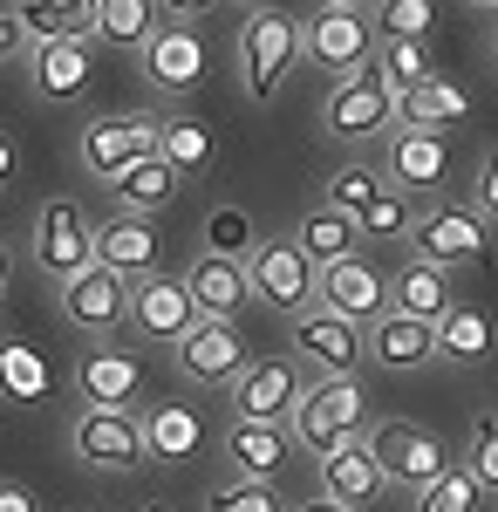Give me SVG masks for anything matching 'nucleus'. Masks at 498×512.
<instances>
[{
	"label": "nucleus",
	"instance_id": "de8ad7c7",
	"mask_svg": "<svg viewBox=\"0 0 498 512\" xmlns=\"http://www.w3.org/2000/svg\"><path fill=\"white\" fill-rule=\"evenodd\" d=\"M0 512H35V499L21 485H0Z\"/></svg>",
	"mask_w": 498,
	"mask_h": 512
},
{
	"label": "nucleus",
	"instance_id": "6e6552de",
	"mask_svg": "<svg viewBox=\"0 0 498 512\" xmlns=\"http://www.w3.org/2000/svg\"><path fill=\"white\" fill-rule=\"evenodd\" d=\"M151 151H157V117H151V110H103V117L82 123V137H76L82 171L103 178V185H110L123 164L151 158Z\"/></svg>",
	"mask_w": 498,
	"mask_h": 512
},
{
	"label": "nucleus",
	"instance_id": "c03bdc74",
	"mask_svg": "<svg viewBox=\"0 0 498 512\" xmlns=\"http://www.w3.org/2000/svg\"><path fill=\"white\" fill-rule=\"evenodd\" d=\"M471 205H478L485 219H498V151H485L478 171H471Z\"/></svg>",
	"mask_w": 498,
	"mask_h": 512
},
{
	"label": "nucleus",
	"instance_id": "6e6d98bb",
	"mask_svg": "<svg viewBox=\"0 0 498 512\" xmlns=\"http://www.w3.org/2000/svg\"><path fill=\"white\" fill-rule=\"evenodd\" d=\"M492 48H498V35H492Z\"/></svg>",
	"mask_w": 498,
	"mask_h": 512
},
{
	"label": "nucleus",
	"instance_id": "5fc2aeb1",
	"mask_svg": "<svg viewBox=\"0 0 498 512\" xmlns=\"http://www.w3.org/2000/svg\"><path fill=\"white\" fill-rule=\"evenodd\" d=\"M144 512H171V506H144Z\"/></svg>",
	"mask_w": 498,
	"mask_h": 512
},
{
	"label": "nucleus",
	"instance_id": "7ed1b4c3",
	"mask_svg": "<svg viewBox=\"0 0 498 512\" xmlns=\"http://www.w3.org/2000/svg\"><path fill=\"white\" fill-rule=\"evenodd\" d=\"M28 260H35L55 287L76 280L82 267H96V219L82 212L76 198H48L35 212V226H28Z\"/></svg>",
	"mask_w": 498,
	"mask_h": 512
},
{
	"label": "nucleus",
	"instance_id": "a878e982",
	"mask_svg": "<svg viewBox=\"0 0 498 512\" xmlns=\"http://www.w3.org/2000/svg\"><path fill=\"white\" fill-rule=\"evenodd\" d=\"M287 451H294V431H287V424H232V431H226V465H232V478L280 485Z\"/></svg>",
	"mask_w": 498,
	"mask_h": 512
},
{
	"label": "nucleus",
	"instance_id": "0eeeda50",
	"mask_svg": "<svg viewBox=\"0 0 498 512\" xmlns=\"http://www.w3.org/2000/svg\"><path fill=\"white\" fill-rule=\"evenodd\" d=\"M321 123H328V137H342V144H376L396 130V89H389L376 69H355L328 89V103H321Z\"/></svg>",
	"mask_w": 498,
	"mask_h": 512
},
{
	"label": "nucleus",
	"instance_id": "79ce46f5",
	"mask_svg": "<svg viewBox=\"0 0 498 512\" xmlns=\"http://www.w3.org/2000/svg\"><path fill=\"white\" fill-rule=\"evenodd\" d=\"M205 253H232V260H246V253H253V219H246L239 205H219V212L205 219Z\"/></svg>",
	"mask_w": 498,
	"mask_h": 512
},
{
	"label": "nucleus",
	"instance_id": "f3484780",
	"mask_svg": "<svg viewBox=\"0 0 498 512\" xmlns=\"http://www.w3.org/2000/svg\"><path fill=\"white\" fill-rule=\"evenodd\" d=\"M198 321V301H192V287L178 274H144V280H130V328L144 335V342H185V328Z\"/></svg>",
	"mask_w": 498,
	"mask_h": 512
},
{
	"label": "nucleus",
	"instance_id": "c756f323",
	"mask_svg": "<svg viewBox=\"0 0 498 512\" xmlns=\"http://www.w3.org/2000/svg\"><path fill=\"white\" fill-rule=\"evenodd\" d=\"M7 14H14V28H21L28 48L35 41H76L96 28V0H14Z\"/></svg>",
	"mask_w": 498,
	"mask_h": 512
},
{
	"label": "nucleus",
	"instance_id": "2eb2a0df",
	"mask_svg": "<svg viewBox=\"0 0 498 512\" xmlns=\"http://www.w3.org/2000/svg\"><path fill=\"white\" fill-rule=\"evenodd\" d=\"M239 369H246V335H239L232 321L198 315L192 328H185V342H178V376L198 383V390H232Z\"/></svg>",
	"mask_w": 498,
	"mask_h": 512
},
{
	"label": "nucleus",
	"instance_id": "37998d69",
	"mask_svg": "<svg viewBox=\"0 0 498 512\" xmlns=\"http://www.w3.org/2000/svg\"><path fill=\"white\" fill-rule=\"evenodd\" d=\"M376 192H383V171H369V164H342V171L328 178V205H342L348 219H355Z\"/></svg>",
	"mask_w": 498,
	"mask_h": 512
},
{
	"label": "nucleus",
	"instance_id": "72a5a7b5",
	"mask_svg": "<svg viewBox=\"0 0 498 512\" xmlns=\"http://www.w3.org/2000/svg\"><path fill=\"white\" fill-rule=\"evenodd\" d=\"M157 158L171 164L178 178H198L212 164V130L198 117H157Z\"/></svg>",
	"mask_w": 498,
	"mask_h": 512
},
{
	"label": "nucleus",
	"instance_id": "4c0bfd02",
	"mask_svg": "<svg viewBox=\"0 0 498 512\" xmlns=\"http://www.w3.org/2000/svg\"><path fill=\"white\" fill-rule=\"evenodd\" d=\"M376 35L396 41H430V21H437V0H376Z\"/></svg>",
	"mask_w": 498,
	"mask_h": 512
},
{
	"label": "nucleus",
	"instance_id": "58836bf2",
	"mask_svg": "<svg viewBox=\"0 0 498 512\" xmlns=\"http://www.w3.org/2000/svg\"><path fill=\"white\" fill-rule=\"evenodd\" d=\"M205 512H287V506H280V485H260V478H226V485H212Z\"/></svg>",
	"mask_w": 498,
	"mask_h": 512
},
{
	"label": "nucleus",
	"instance_id": "864d4df0",
	"mask_svg": "<svg viewBox=\"0 0 498 512\" xmlns=\"http://www.w3.org/2000/svg\"><path fill=\"white\" fill-rule=\"evenodd\" d=\"M471 7H485V14H498V0H471Z\"/></svg>",
	"mask_w": 498,
	"mask_h": 512
},
{
	"label": "nucleus",
	"instance_id": "ddd939ff",
	"mask_svg": "<svg viewBox=\"0 0 498 512\" xmlns=\"http://www.w3.org/2000/svg\"><path fill=\"white\" fill-rule=\"evenodd\" d=\"M62 321L76 335H89V342L116 335L130 321V280L110 274V267H82L76 280H62Z\"/></svg>",
	"mask_w": 498,
	"mask_h": 512
},
{
	"label": "nucleus",
	"instance_id": "09e8293b",
	"mask_svg": "<svg viewBox=\"0 0 498 512\" xmlns=\"http://www.w3.org/2000/svg\"><path fill=\"white\" fill-rule=\"evenodd\" d=\"M14 178V144H7V130H0V185Z\"/></svg>",
	"mask_w": 498,
	"mask_h": 512
},
{
	"label": "nucleus",
	"instance_id": "c9c22d12",
	"mask_svg": "<svg viewBox=\"0 0 498 512\" xmlns=\"http://www.w3.org/2000/svg\"><path fill=\"white\" fill-rule=\"evenodd\" d=\"M478 506H485V485L464 472L458 458H451L444 472L430 478L423 492H410V512H478Z\"/></svg>",
	"mask_w": 498,
	"mask_h": 512
},
{
	"label": "nucleus",
	"instance_id": "f257e3e1",
	"mask_svg": "<svg viewBox=\"0 0 498 512\" xmlns=\"http://www.w3.org/2000/svg\"><path fill=\"white\" fill-rule=\"evenodd\" d=\"M301 62V21L273 0H253L246 21H239V76H246V96L253 103H273L280 82L294 76Z\"/></svg>",
	"mask_w": 498,
	"mask_h": 512
},
{
	"label": "nucleus",
	"instance_id": "423d86ee",
	"mask_svg": "<svg viewBox=\"0 0 498 512\" xmlns=\"http://www.w3.org/2000/svg\"><path fill=\"white\" fill-rule=\"evenodd\" d=\"M246 280H253V301H267L273 315H307L314 308V280H321V267L307 260L301 246H294V233L287 239H260L253 253H246Z\"/></svg>",
	"mask_w": 498,
	"mask_h": 512
},
{
	"label": "nucleus",
	"instance_id": "2f4dec72",
	"mask_svg": "<svg viewBox=\"0 0 498 512\" xmlns=\"http://www.w3.org/2000/svg\"><path fill=\"white\" fill-rule=\"evenodd\" d=\"M492 355V315L471 308V301H451V315L437 321V362L451 369H478Z\"/></svg>",
	"mask_w": 498,
	"mask_h": 512
},
{
	"label": "nucleus",
	"instance_id": "4be33fe9",
	"mask_svg": "<svg viewBox=\"0 0 498 512\" xmlns=\"http://www.w3.org/2000/svg\"><path fill=\"white\" fill-rule=\"evenodd\" d=\"M76 396L96 410H130L144 396V362L130 349H82L76 362Z\"/></svg>",
	"mask_w": 498,
	"mask_h": 512
},
{
	"label": "nucleus",
	"instance_id": "a18cd8bd",
	"mask_svg": "<svg viewBox=\"0 0 498 512\" xmlns=\"http://www.w3.org/2000/svg\"><path fill=\"white\" fill-rule=\"evenodd\" d=\"M219 0H157V14H171V21H205Z\"/></svg>",
	"mask_w": 498,
	"mask_h": 512
},
{
	"label": "nucleus",
	"instance_id": "3c124183",
	"mask_svg": "<svg viewBox=\"0 0 498 512\" xmlns=\"http://www.w3.org/2000/svg\"><path fill=\"white\" fill-rule=\"evenodd\" d=\"M321 7H376V0H321Z\"/></svg>",
	"mask_w": 498,
	"mask_h": 512
},
{
	"label": "nucleus",
	"instance_id": "7c9ffc66",
	"mask_svg": "<svg viewBox=\"0 0 498 512\" xmlns=\"http://www.w3.org/2000/svg\"><path fill=\"white\" fill-rule=\"evenodd\" d=\"M294 246H301L314 267H335V260H355L362 226L348 219L342 205H314V212H301V226H294Z\"/></svg>",
	"mask_w": 498,
	"mask_h": 512
},
{
	"label": "nucleus",
	"instance_id": "f03ea898",
	"mask_svg": "<svg viewBox=\"0 0 498 512\" xmlns=\"http://www.w3.org/2000/svg\"><path fill=\"white\" fill-rule=\"evenodd\" d=\"M369 390H362V376H314L301 390V403H294V417H287V431H294V444H307L314 458L321 451H335V444H348V437H369Z\"/></svg>",
	"mask_w": 498,
	"mask_h": 512
},
{
	"label": "nucleus",
	"instance_id": "473e14b6",
	"mask_svg": "<svg viewBox=\"0 0 498 512\" xmlns=\"http://www.w3.org/2000/svg\"><path fill=\"white\" fill-rule=\"evenodd\" d=\"M151 35H157V0H96L89 41H103V48H144Z\"/></svg>",
	"mask_w": 498,
	"mask_h": 512
},
{
	"label": "nucleus",
	"instance_id": "aec40b11",
	"mask_svg": "<svg viewBox=\"0 0 498 512\" xmlns=\"http://www.w3.org/2000/svg\"><path fill=\"white\" fill-rule=\"evenodd\" d=\"M89 82H96V41L89 35L35 41V48H28V89H35L41 103H76Z\"/></svg>",
	"mask_w": 498,
	"mask_h": 512
},
{
	"label": "nucleus",
	"instance_id": "603ef678",
	"mask_svg": "<svg viewBox=\"0 0 498 512\" xmlns=\"http://www.w3.org/2000/svg\"><path fill=\"white\" fill-rule=\"evenodd\" d=\"M0 294H7V246H0Z\"/></svg>",
	"mask_w": 498,
	"mask_h": 512
},
{
	"label": "nucleus",
	"instance_id": "f8f14e48",
	"mask_svg": "<svg viewBox=\"0 0 498 512\" xmlns=\"http://www.w3.org/2000/svg\"><path fill=\"white\" fill-rule=\"evenodd\" d=\"M383 185H396L403 198H430L451 185V151H444V137L437 130H410V123H396L383 137Z\"/></svg>",
	"mask_w": 498,
	"mask_h": 512
},
{
	"label": "nucleus",
	"instance_id": "a19ab883",
	"mask_svg": "<svg viewBox=\"0 0 498 512\" xmlns=\"http://www.w3.org/2000/svg\"><path fill=\"white\" fill-rule=\"evenodd\" d=\"M458 465L478 478L485 492H498V417H478V424H471V437H464V458H458Z\"/></svg>",
	"mask_w": 498,
	"mask_h": 512
},
{
	"label": "nucleus",
	"instance_id": "412c9836",
	"mask_svg": "<svg viewBox=\"0 0 498 512\" xmlns=\"http://www.w3.org/2000/svg\"><path fill=\"white\" fill-rule=\"evenodd\" d=\"M369 362H376L383 376H417V369L437 362V328L389 308V315L369 321Z\"/></svg>",
	"mask_w": 498,
	"mask_h": 512
},
{
	"label": "nucleus",
	"instance_id": "6ab92c4d",
	"mask_svg": "<svg viewBox=\"0 0 498 512\" xmlns=\"http://www.w3.org/2000/svg\"><path fill=\"white\" fill-rule=\"evenodd\" d=\"M314 301L328 308V315L355 321V328H369L376 315H389V280L355 253V260H335V267H321V280H314Z\"/></svg>",
	"mask_w": 498,
	"mask_h": 512
},
{
	"label": "nucleus",
	"instance_id": "b1692460",
	"mask_svg": "<svg viewBox=\"0 0 498 512\" xmlns=\"http://www.w3.org/2000/svg\"><path fill=\"white\" fill-rule=\"evenodd\" d=\"M185 287H192V301H198V315H205V321H232L246 301H253L246 260H232V253H198L192 274H185Z\"/></svg>",
	"mask_w": 498,
	"mask_h": 512
},
{
	"label": "nucleus",
	"instance_id": "9d476101",
	"mask_svg": "<svg viewBox=\"0 0 498 512\" xmlns=\"http://www.w3.org/2000/svg\"><path fill=\"white\" fill-rule=\"evenodd\" d=\"M369 451H376L383 478H389V485H403V492H423L430 478L451 465L444 437H430L423 424H410V417H383V424H369Z\"/></svg>",
	"mask_w": 498,
	"mask_h": 512
},
{
	"label": "nucleus",
	"instance_id": "393cba45",
	"mask_svg": "<svg viewBox=\"0 0 498 512\" xmlns=\"http://www.w3.org/2000/svg\"><path fill=\"white\" fill-rule=\"evenodd\" d=\"M137 424H144V451L164 458V465H192L198 451H205V417H198V403L164 396V403H151Z\"/></svg>",
	"mask_w": 498,
	"mask_h": 512
},
{
	"label": "nucleus",
	"instance_id": "cd10ccee",
	"mask_svg": "<svg viewBox=\"0 0 498 512\" xmlns=\"http://www.w3.org/2000/svg\"><path fill=\"white\" fill-rule=\"evenodd\" d=\"M451 301H458V294H451V274H444V267H430V260H403L396 280H389V308H396V315L430 321V328L451 315Z\"/></svg>",
	"mask_w": 498,
	"mask_h": 512
},
{
	"label": "nucleus",
	"instance_id": "f704fd0d",
	"mask_svg": "<svg viewBox=\"0 0 498 512\" xmlns=\"http://www.w3.org/2000/svg\"><path fill=\"white\" fill-rule=\"evenodd\" d=\"M369 69H376V76H383L389 89H396V96L437 76V62H430V41H396V35L376 41V62H369Z\"/></svg>",
	"mask_w": 498,
	"mask_h": 512
},
{
	"label": "nucleus",
	"instance_id": "9b49d317",
	"mask_svg": "<svg viewBox=\"0 0 498 512\" xmlns=\"http://www.w3.org/2000/svg\"><path fill=\"white\" fill-rule=\"evenodd\" d=\"M294 355H301V369H314V376H362V362H369V328L328 315V308L314 301L307 315H294Z\"/></svg>",
	"mask_w": 498,
	"mask_h": 512
},
{
	"label": "nucleus",
	"instance_id": "a211bd4d",
	"mask_svg": "<svg viewBox=\"0 0 498 512\" xmlns=\"http://www.w3.org/2000/svg\"><path fill=\"white\" fill-rule=\"evenodd\" d=\"M314 472H321V499H335V506H348V512H369L389 492V478H383V465H376V451H369V437H348V444H335V451H321Z\"/></svg>",
	"mask_w": 498,
	"mask_h": 512
},
{
	"label": "nucleus",
	"instance_id": "bb28decb",
	"mask_svg": "<svg viewBox=\"0 0 498 512\" xmlns=\"http://www.w3.org/2000/svg\"><path fill=\"white\" fill-rule=\"evenodd\" d=\"M464 117H471V89L451 82L444 69L396 96V123H410V130H451V123H464Z\"/></svg>",
	"mask_w": 498,
	"mask_h": 512
},
{
	"label": "nucleus",
	"instance_id": "39448f33",
	"mask_svg": "<svg viewBox=\"0 0 498 512\" xmlns=\"http://www.w3.org/2000/svg\"><path fill=\"white\" fill-rule=\"evenodd\" d=\"M485 212L478 205H430V212H417V226H410V260H430V267H444V274H458V267H478L485 260Z\"/></svg>",
	"mask_w": 498,
	"mask_h": 512
},
{
	"label": "nucleus",
	"instance_id": "20e7f679",
	"mask_svg": "<svg viewBox=\"0 0 498 512\" xmlns=\"http://www.w3.org/2000/svg\"><path fill=\"white\" fill-rule=\"evenodd\" d=\"M376 14L369 7H321L314 21H301V55L328 76H355L376 62Z\"/></svg>",
	"mask_w": 498,
	"mask_h": 512
},
{
	"label": "nucleus",
	"instance_id": "49530a36",
	"mask_svg": "<svg viewBox=\"0 0 498 512\" xmlns=\"http://www.w3.org/2000/svg\"><path fill=\"white\" fill-rule=\"evenodd\" d=\"M21 55V28H14V14L0 7V62H14Z\"/></svg>",
	"mask_w": 498,
	"mask_h": 512
},
{
	"label": "nucleus",
	"instance_id": "8fccbe9b",
	"mask_svg": "<svg viewBox=\"0 0 498 512\" xmlns=\"http://www.w3.org/2000/svg\"><path fill=\"white\" fill-rule=\"evenodd\" d=\"M287 512H348V506H335V499H307V506H287Z\"/></svg>",
	"mask_w": 498,
	"mask_h": 512
},
{
	"label": "nucleus",
	"instance_id": "ea45409f",
	"mask_svg": "<svg viewBox=\"0 0 498 512\" xmlns=\"http://www.w3.org/2000/svg\"><path fill=\"white\" fill-rule=\"evenodd\" d=\"M0 390L7 396H41L48 390V369H41V355L35 349H21V342H0Z\"/></svg>",
	"mask_w": 498,
	"mask_h": 512
},
{
	"label": "nucleus",
	"instance_id": "dca6fc26",
	"mask_svg": "<svg viewBox=\"0 0 498 512\" xmlns=\"http://www.w3.org/2000/svg\"><path fill=\"white\" fill-rule=\"evenodd\" d=\"M137 55H144V82L164 89V96H192L198 82H205V69H212V55H205L192 21H157V35Z\"/></svg>",
	"mask_w": 498,
	"mask_h": 512
},
{
	"label": "nucleus",
	"instance_id": "4468645a",
	"mask_svg": "<svg viewBox=\"0 0 498 512\" xmlns=\"http://www.w3.org/2000/svg\"><path fill=\"white\" fill-rule=\"evenodd\" d=\"M301 369L294 362H246L239 369V383L226 390V403H232V424H287L294 417V403H301Z\"/></svg>",
	"mask_w": 498,
	"mask_h": 512
},
{
	"label": "nucleus",
	"instance_id": "1a4fd4ad",
	"mask_svg": "<svg viewBox=\"0 0 498 512\" xmlns=\"http://www.w3.org/2000/svg\"><path fill=\"white\" fill-rule=\"evenodd\" d=\"M69 451H76L82 465H96V472H137V465H151V451H144V424L130 417V410H96V403H82L76 424H69Z\"/></svg>",
	"mask_w": 498,
	"mask_h": 512
},
{
	"label": "nucleus",
	"instance_id": "5701e85b",
	"mask_svg": "<svg viewBox=\"0 0 498 512\" xmlns=\"http://www.w3.org/2000/svg\"><path fill=\"white\" fill-rule=\"evenodd\" d=\"M96 267H110L123 280H144L157 274V226L137 219V212H110L96 226Z\"/></svg>",
	"mask_w": 498,
	"mask_h": 512
},
{
	"label": "nucleus",
	"instance_id": "e433bc0d",
	"mask_svg": "<svg viewBox=\"0 0 498 512\" xmlns=\"http://www.w3.org/2000/svg\"><path fill=\"white\" fill-rule=\"evenodd\" d=\"M355 226H362V239H403L417 226V212H410V198L396 192V185H383V192L355 212Z\"/></svg>",
	"mask_w": 498,
	"mask_h": 512
},
{
	"label": "nucleus",
	"instance_id": "c85d7f7f",
	"mask_svg": "<svg viewBox=\"0 0 498 512\" xmlns=\"http://www.w3.org/2000/svg\"><path fill=\"white\" fill-rule=\"evenodd\" d=\"M110 192H116V212H137V219H151V212H164L171 198L185 192V178H178V171H171V164L151 151V158L123 164V171L110 178Z\"/></svg>",
	"mask_w": 498,
	"mask_h": 512
}]
</instances>
